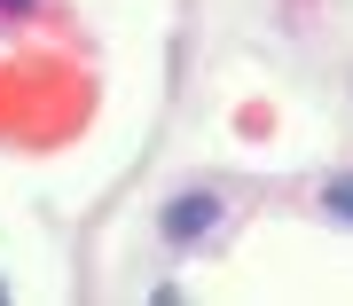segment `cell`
<instances>
[{"label":"cell","mask_w":353,"mask_h":306,"mask_svg":"<svg viewBox=\"0 0 353 306\" xmlns=\"http://www.w3.org/2000/svg\"><path fill=\"white\" fill-rule=\"evenodd\" d=\"M157 228H165V243H181V252H189V243H204L220 228V196H204V189H189V196H173L157 212Z\"/></svg>","instance_id":"obj_1"},{"label":"cell","mask_w":353,"mask_h":306,"mask_svg":"<svg viewBox=\"0 0 353 306\" xmlns=\"http://www.w3.org/2000/svg\"><path fill=\"white\" fill-rule=\"evenodd\" d=\"M24 8H32V0H0V16H24Z\"/></svg>","instance_id":"obj_3"},{"label":"cell","mask_w":353,"mask_h":306,"mask_svg":"<svg viewBox=\"0 0 353 306\" xmlns=\"http://www.w3.org/2000/svg\"><path fill=\"white\" fill-rule=\"evenodd\" d=\"M322 204H330L338 220H353V173H338V181H330V189H322Z\"/></svg>","instance_id":"obj_2"}]
</instances>
